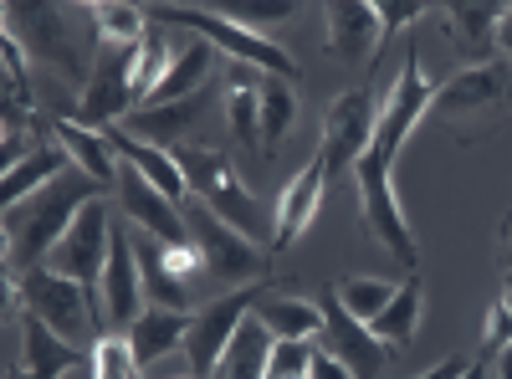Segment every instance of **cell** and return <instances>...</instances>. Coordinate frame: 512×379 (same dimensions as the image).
Wrapping results in <instances>:
<instances>
[{
    "instance_id": "obj_1",
    "label": "cell",
    "mask_w": 512,
    "mask_h": 379,
    "mask_svg": "<svg viewBox=\"0 0 512 379\" xmlns=\"http://www.w3.org/2000/svg\"><path fill=\"white\" fill-rule=\"evenodd\" d=\"M108 185H98L93 175L67 170L62 180H52L47 190H36L21 205H6V277H26L36 267H47L52 246L72 231V221L88 210L93 200H103Z\"/></svg>"
},
{
    "instance_id": "obj_2",
    "label": "cell",
    "mask_w": 512,
    "mask_h": 379,
    "mask_svg": "<svg viewBox=\"0 0 512 379\" xmlns=\"http://www.w3.org/2000/svg\"><path fill=\"white\" fill-rule=\"evenodd\" d=\"M175 164H180V175H185L190 195L205 200L231 231H241V236L256 241V246H262V241H277V216H267L262 200L246 190V180L236 175L231 154L210 149V144H180V149H175Z\"/></svg>"
},
{
    "instance_id": "obj_3",
    "label": "cell",
    "mask_w": 512,
    "mask_h": 379,
    "mask_svg": "<svg viewBox=\"0 0 512 379\" xmlns=\"http://www.w3.org/2000/svg\"><path fill=\"white\" fill-rule=\"evenodd\" d=\"M149 21H169V26H185L195 31L200 41H210L216 52L246 62V67H262L267 77H282V82H297V62L287 57V47H277V41H267V31H246L226 16H216L210 6H149L144 11Z\"/></svg>"
},
{
    "instance_id": "obj_4",
    "label": "cell",
    "mask_w": 512,
    "mask_h": 379,
    "mask_svg": "<svg viewBox=\"0 0 512 379\" xmlns=\"http://www.w3.org/2000/svg\"><path fill=\"white\" fill-rule=\"evenodd\" d=\"M21 303H26V313H36L52 333H62V339L77 344V349L88 344L93 333L103 339L98 303H93L72 277H62V272H52V267H36V272L21 277Z\"/></svg>"
},
{
    "instance_id": "obj_5",
    "label": "cell",
    "mask_w": 512,
    "mask_h": 379,
    "mask_svg": "<svg viewBox=\"0 0 512 379\" xmlns=\"http://www.w3.org/2000/svg\"><path fill=\"white\" fill-rule=\"evenodd\" d=\"M354 180H359V200H364V221H369V236L390 251L395 262L415 267L420 262V246L410 236V221L400 210V195H395V170L384 164L374 149L354 164Z\"/></svg>"
},
{
    "instance_id": "obj_6",
    "label": "cell",
    "mask_w": 512,
    "mask_h": 379,
    "mask_svg": "<svg viewBox=\"0 0 512 379\" xmlns=\"http://www.w3.org/2000/svg\"><path fill=\"white\" fill-rule=\"evenodd\" d=\"M185 221H190V236H195V251H200V267L216 272L221 282L231 287H256V272H262V246L246 241L241 231H231L216 210L205 200H185Z\"/></svg>"
},
{
    "instance_id": "obj_7",
    "label": "cell",
    "mask_w": 512,
    "mask_h": 379,
    "mask_svg": "<svg viewBox=\"0 0 512 379\" xmlns=\"http://www.w3.org/2000/svg\"><path fill=\"white\" fill-rule=\"evenodd\" d=\"M134 47H103L93 72H88V88L77 93L72 103V123H82V129H113V123H123L128 113H134Z\"/></svg>"
},
{
    "instance_id": "obj_8",
    "label": "cell",
    "mask_w": 512,
    "mask_h": 379,
    "mask_svg": "<svg viewBox=\"0 0 512 379\" xmlns=\"http://www.w3.org/2000/svg\"><path fill=\"white\" fill-rule=\"evenodd\" d=\"M108 251H113V226H108V205L93 200L82 216L72 221V231L52 246V257L47 267L72 277L88 298L98 303V287H103V267H108Z\"/></svg>"
},
{
    "instance_id": "obj_9",
    "label": "cell",
    "mask_w": 512,
    "mask_h": 379,
    "mask_svg": "<svg viewBox=\"0 0 512 379\" xmlns=\"http://www.w3.org/2000/svg\"><path fill=\"white\" fill-rule=\"evenodd\" d=\"M374 103H369V93L364 88H354V93H338L333 103H328V113H323V170L328 175H349L354 164L374 149Z\"/></svg>"
},
{
    "instance_id": "obj_10",
    "label": "cell",
    "mask_w": 512,
    "mask_h": 379,
    "mask_svg": "<svg viewBox=\"0 0 512 379\" xmlns=\"http://www.w3.org/2000/svg\"><path fill=\"white\" fill-rule=\"evenodd\" d=\"M256 298H262V287H241V292H226L221 303H210L205 313L190 318V339H185V359H190V374L195 379H210L226 354V344L236 339V328L251 318Z\"/></svg>"
},
{
    "instance_id": "obj_11",
    "label": "cell",
    "mask_w": 512,
    "mask_h": 379,
    "mask_svg": "<svg viewBox=\"0 0 512 379\" xmlns=\"http://www.w3.org/2000/svg\"><path fill=\"white\" fill-rule=\"evenodd\" d=\"M431 103H436V88L420 77V62H415V52H410L405 67H400V82H395L390 103L379 108V123H374V154L390 164V170H395V159H400L410 129H415L425 113H431Z\"/></svg>"
},
{
    "instance_id": "obj_12",
    "label": "cell",
    "mask_w": 512,
    "mask_h": 379,
    "mask_svg": "<svg viewBox=\"0 0 512 379\" xmlns=\"http://www.w3.org/2000/svg\"><path fill=\"white\" fill-rule=\"evenodd\" d=\"M144 277H139V257H134V236L113 231V251H108V267H103V287H98V323L103 333L113 328H134L144 318Z\"/></svg>"
},
{
    "instance_id": "obj_13",
    "label": "cell",
    "mask_w": 512,
    "mask_h": 379,
    "mask_svg": "<svg viewBox=\"0 0 512 379\" xmlns=\"http://www.w3.org/2000/svg\"><path fill=\"white\" fill-rule=\"evenodd\" d=\"M118 200H123V210H128V221H139V231H149L154 241H164V246H195L185 210L169 200V195H159V190L134 170V164H123V170H118Z\"/></svg>"
},
{
    "instance_id": "obj_14",
    "label": "cell",
    "mask_w": 512,
    "mask_h": 379,
    "mask_svg": "<svg viewBox=\"0 0 512 379\" xmlns=\"http://www.w3.org/2000/svg\"><path fill=\"white\" fill-rule=\"evenodd\" d=\"M318 308H323V344H328V354L338 359V364H349V374L354 379H374L379 369H384V349L374 333H369V323H359V318H349V308L338 303V292L333 287H323V298H318Z\"/></svg>"
},
{
    "instance_id": "obj_15",
    "label": "cell",
    "mask_w": 512,
    "mask_h": 379,
    "mask_svg": "<svg viewBox=\"0 0 512 379\" xmlns=\"http://www.w3.org/2000/svg\"><path fill=\"white\" fill-rule=\"evenodd\" d=\"M323 21H328V52H333V62L369 67L374 41H379V11H374V0H328Z\"/></svg>"
},
{
    "instance_id": "obj_16",
    "label": "cell",
    "mask_w": 512,
    "mask_h": 379,
    "mask_svg": "<svg viewBox=\"0 0 512 379\" xmlns=\"http://www.w3.org/2000/svg\"><path fill=\"white\" fill-rule=\"evenodd\" d=\"M6 31L21 36V47L31 57H47L52 67L62 72H77V47H72V36H67V21L57 6H6Z\"/></svg>"
},
{
    "instance_id": "obj_17",
    "label": "cell",
    "mask_w": 512,
    "mask_h": 379,
    "mask_svg": "<svg viewBox=\"0 0 512 379\" xmlns=\"http://www.w3.org/2000/svg\"><path fill=\"white\" fill-rule=\"evenodd\" d=\"M507 88H512V67L507 62H482V67H466L451 82H441L431 108L446 113V118H466V113H482L497 98H507Z\"/></svg>"
},
{
    "instance_id": "obj_18",
    "label": "cell",
    "mask_w": 512,
    "mask_h": 379,
    "mask_svg": "<svg viewBox=\"0 0 512 379\" xmlns=\"http://www.w3.org/2000/svg\"><path fill=\"white\" fill-rule=\"evenodd\" d=\"M200 113H205V93H195V98H185V103H164V108H134V113L118 123V129L134 134V139H144V144H154V149L175 154L180 144H190L185 134L200 123Z\"/></svg>"
},
{
    "instance_id": "obj_19",
    "label": "cell",
    "mask_w": 512,
    "mask_h": 379,
    "mask_svg": "<svg viewBox=\"0 0 512 379\" xmlns=\"http://www.w3.org/2000/svg\"><path fill=\"white\" fill-rule=\"evenodd\" d=\"M323 190H328V170H323V159H308V170L297 175V180H287V190H282V200H277V251H287L297 236H303L308 226H313V216H318V205H323Z\"/></svg>"
},
{
    "instance_id": "obj_20",
    "label": "cell",
    "mask_w": 512,
    "mask_h": 379,
    "mask_svg": "<svg viewBox=\"0 0 512 379\" xmlns=\"http://www.w3.org/2000/svg\"><path fill=\"white\" fill-rule=\"evenodd\" d=\"M21 369L26 379H62V369H77L82 364V349L67 344L62 333H52L36 313H21Z\"/></svg>"
},
{
    "instance_id": "obj_21",
    "label": "cell",
    "mask_w": 512,
    "mask_h": 379,
    "mask_svg": "<svg viewBox=\"0 0 512 379\" xmlns=\"http://www.w3.org/2000/svg\"><path fill=\"white\" fill-rule=\"evenodd\" d=\"M134 257H139V277H144V298H149L154 308L185 313V308H190V282L169 267L164 241H154L149 231H134Z\"/></svg>"
},
{
    "instance_id": "obj_22",
    "label": "cell",
    "mask_w": 512,
    "mask_h": 379,
    "mask_svg": "<svg viewBox=\"0 0 512 379\" xmlns=\"http://www.w3.org/2000/svg\"><path fill=\"white\" fill-rule=\"evenodd\" d=\"M123 339H128V349H134L139 369H149V364H159L164 354H175L190 339V318L175 313V308H144V318L128 328Z\"/></svg>"
},
{
    "instance_id": "obj_23",
    "label": "cell",
    "mask_w": 512,
    "mask_h": 379,
    "mask_svg": "<svg viewBox=\"0 0 512 379\" xmlns=\"http://www.w3.org/2000/svg\"><path fill=\"white\" fill-rule=\"evenodd\" d=\"M216 72V47L210 41H190V47L180 52L175 47V62H169V72H164V82L149 93V103L144 108H164V103H185V98H195V93H205V77Z\"/></svg>"
},
{
    "instance_id": "obj_24",
    "label": "cell",
    "mask_w": 512,
    "mask_h": 379,
    "mask_svg": "<svg viewBox=\"0 0 512 379\" xmlns=\"http://www.w3.org/2000/svg\"><path fill=\"white\" fill-rule=\"evenodd\" d=\"M497 16L502 6H492V0H477V6H466V0H456V6H441V21L456 41L461 57H472V67L487 62V47L497 41Z\"/></svg>"
},
{
    "instance_id": "obj_25",
    "label": "cell",
    "mask_w": 512,
    "mask_h": 379,
    "mask_svg": "<svg viewBox=\"0 0 512 379\" xmlns=\"http://www.w3.org/2000/svg\"><path fill=\"white\" fill-rule=\"evenodd\" d=\"M251 313L267 323L272 339H323V328H328L318 303H308V298H282V292H267V287H262V298H256Z\"/></svg>"
},
{
    "instance_id": "obj_26",
    "label": "cell",
    "mask_w": 512,
    "mask_h": 379,
    "mask_svg": "<svg viewBox=\"0 0 512 379\" xmlns=\"http://www.w3.org/2000/svg\"><path fill=\"white\" fill-rule=\"evenodd\" d=\"M272 344H277V339L267 333V323L251 313V318L236 328V339L226 344V354H221V364H216V374H210V379H267Z\"/></svg>"
},
{
    "instance_id": "obj_27",
    "label": "cell",
    "mask_w": 512,
    "mask_h": 379,
    "mask_svg": "<svg viewBox=\"0 0 512 379\" xmlns=\"http://www.w3.org/2000/svg\"><path fill=\"white\" fill-rule=\"evenodd\" d=\"M57 139H62V149L77 159L82 175H93L98 185H118L123 159H118V149L108 144V134L82 129V123H72V118H57Z\"/></svg>"
},
{
    "instance_id": "obj_28",
    "label": "cell",
    "mask_w": 512,
    "mask_h": 379,
    "mask_svg": "<svg viewBox=\"0 0 512 379\" xmlns=\"http://www.w3.org/2000/svg\"><path fill=\"white\" fill-rule=\"evenodd\" d=\"M226 118L231 134L262 154V77H251L246 67H231V88H226Z\"/></svg>"
},
{
    "instance_id": "obj_29",
    "label": "cell",
    "mask_w": 512,
    "mask_h": 379,
    "mask_svg": "<svg viewBox=\"0 0 512 379\" xmlns=\"http://www.w3.org/2000/svg\"><path fill=\"white\" fill-rule=\"evenodd\" d=\"M415 323H420V282L410 277V282H400V292L390 298V308L369 323V333H374V339L390 349V354H400V349H410V339H415Z\"/></svg>"
},
{
    "instance_id": "obj_30",
    "label": "cell",
    "mask_w": 512,
    "mask_h": 379,
    "mask_svg": "<svg viewBox=\"0 0 512 379\" xmlns=\"http://www.w3.org/2000/svg\"><path fill=\"white\" fill-rule=\"evenodd\" d=\"M62 175H67V149H47V144H41L26 164H16V170L6 175L0 195H6V205H21V200H31L36 190H47L52 180H62Z\"/></svg>"
},
{
    "instance_id": "obj_31",
    "label": "cell",
    "mask_w": 512,
    "mask_h": 379,
    "mask_svg": "<svg viewBox=\"0 0 512 379\" xmlns=\"http://www.w3.org/2000/svg\"><path fill=\"white\" fill-rule=\"evenodd\" d=\"M93 26H98V41L103 47H139L149 36V16L139 6H123V0H103V6H88Z\"/></svg>"
},
{
    "instance_id": "obj_32",
    "label": "cell",
    "mask_w": 512,
    "mask_h": 379,
    "mask_svg": "<svg viewBox=\"0 0 512 379\" xmlns=\"http://www.w3.org/2000/svg\"><path fill=\"white\" fill-rule=\"evenodd\" d=\"M292 118H297V98H292V82L282 77H262V154L272 159L292 129Z\"/></svg>"
},
{
    "instance_id": "obj_33",
    "label": "cell",
    "mask_w": 512,
    "mask_h": 379,
    "mask_svg": "<svg viewBox=\"0 0 512 379\" xmlns=\"http://www.w3.org/2000/svg\"><path fill=\"white\" fill-rule=\"evenodd\" d=\"M169 62H175V47L164 41V31H154V26H149V36L134 47V103H139V108L149 103V93L164 82Z\"/></svg>"
},
{
    "instance_id": "obj_34",
    "label": "cell",
    "mask_w": 512,
    "mask_h": 379,
    "mask_svg": "<svg viewBox=\"0 0 512 379\" xmlns=\"http://www.w3.org/2000/svg\"><path fill=\"white\" fill-rule=\"evenodd\" d=\"M333 292H338V303L349 308V318H359V323H374L384 308H390V298H395L400 287L379 282V277H349V282H333Z\"/></svg>"
},
{
    "instance_id": "obj_35",
    "label": "cell",
    "mask_w": 512,
    "mask_h": 379,
    "mask_svg": "<svg viewBox=\"0 0 512 379\" xmlns=\"http://www.w3.org/2000/svg\"><path fill=\"white\" fill-rule=\"evenodd\" d=\"M210 11L226 16V21H236V26H246V31H256V26L287 21L297 6H292V0H221V6H210Z\"/></svg>"
},
{
    "instance_id": "obj_36",
    "label": "cell",
    "mask_w": 512,
    "mask_h": 379,
    "mask_svg": "<svg viewBox=\"0 0 512 379\" xmlns=\"http://www.w3.org/2000/svg\"><path fill=\"white\" fill-rule=\"evenodd\" d=\"M93 379H144L134 349H128V339H113V333H103V339L93 344Z\"/></svg>"
},
{
    "instance_id": "obj_37",
    "label": "cell",
    "mask_w": 512,
    "mask_h": 379,
    "mask_svg": "<svg viewBox=\"0 0 512 379\" xmlns=\"http://www.w3.org/2000/svg\"><path fill=\"white\" fill-rule=\"evenodd\" d=\"M313 354L308 339H277L267 359V379H313Z\"/></svg>"
},
{
    "instance_id": "obj_38",
    "label": "cell",
    "mask_w": 512,
    "mask_h": 379,
    "mask_svg": "<svg viewBox=\"0 0 512 379\" xmlns=\"http://www.w3.org/2000/svg\"><path fill=\"white\" fill-rule=\"evenodd\" d=\"M374 11H379V31L384 36H395L400 26H410L415 16H425V6H415V0H379Z\"/></svg>"
},
{
    "instance_id": "obj_39",
    "label": "cell",
    "mask_w": 512,
    "mask_h": 379,
    "mask_svg": "<svg viewBox=\"0 0 512 379\" xmlns=\"http://www.w3.org/2000/svg\"><path fill=\"white\" fill-rule=\"evenodd\" d=\"M482 344H487V349H497V354H502V349L512 344V313H507L502 303H497V308H492V318H487V333H482Z\"/></svg>"
},
{
    "instance_id": "obj_40",
    "label": "cell",
    "mask_w": 512,
    "mask_h": 379,
    "mask_svg": "<svg viewBox=\"0 0 512 379\" xmlns=\"http://www.w3.org/2000/svg\"><path fill=\"white\" fill-rule=\"evenodd\" d=\"M313 379H354V374H349V364H338L328 349H318L313 354Z\"/></svg>"
},
{
    "instance_id": "obj_41",
    "label": "cell",
    "mask_w": 512,
    "mask_h": 379,
    "mask_svg": "<svg viewBox=\"0 0 512 379\" xmlns=\"http://www.w3.org/2000/svg\"><path fill=\"white\" fill-rule=\"evenodd\" d=\"M497 47H502V62L512 67V6H502L497 16Z\"/></svg>"
},
{
    "instance_id": "obj_42",
    "label": "cell",
    "mask_w": 512,
    "mask_h": 379,
    "mask_svg": "<svg viewBox=\"0 0 512 379\" xmlns=\"http://www.w3.org/2000/svg\"><path fill=\"white\" fill-rule=\"evenodd\" d=\"M461 374H466V359H446V364L425 369V374H415V379H461Z\"/></svg>"
},
{
    "instance_id": "obj_43",
    "label": "cell",
    "mask_w": 512,
    "mask_h": 379,
    "mask_svg": "<svg viewBox=\"0 0 512 379\" xmlns=\"http://www.w3.org/2000/svg\"><path fill=\"white\" fill-rule=\"evenodd\" d=\"M502 267H507V277H512V216L502 221Z\"/></svg>"
},
{
    "instance_id": "obj_44",
    "label": "cell",
    "mask_w": 512,
    "mask_h": 379,
    "mask_svg": "<svg viewBox=\"0 0 512 379\" xmlns=\"http://www.w3.org/2000/svg\"><path fill=\"white\" fill-rule=\"evenodd\" d=\"M497 379H512V344L502 349V364H497Z\"/></svg>"
},
{
    "instance_id": "obj_45",
    "label": "cell",
    "mask_w": 512,
    "mask_h": 379,
    "mask_svg": "<svg viewBox=\"0 0 512 379\" xmlns=\"http://www.w3.org/2000/svg\"><path fill=\"white\" fill-rule=\"evenodd\" d=\"M502 308H507V313H512V277H507V282H502Z\"/></svg>"
},
{
    "instance_id": "obj_46",
    "label": "cell",
    "mask_w": 512,
    "mask_h": 379,
    "mask_svg": "<svg viewBox=\"0 0 512 379\" xmlns=\"http://www.w3.org/2000/svg\"><path fill=\"white\" fill-rule=\"evenodd\" d=\"M461 379H487V364H472V369H466Z\"/></svg>"
},
{
    "instance_id": "obj_47",
    "label": "cell",
    "mask_w": 512,
    "mask_h": 379,
    "mask_svg": "<svg viewBox=\"0 0 512 379\" xmlns=\"http://www.w3.org/2000/svg\"><path fill=\"white\" fill-rule=\"evenodd\" d=\"M6 379H26V369H16V364H11V369H6Z\"/></svg>"
},
{
    "instance_id": "obj_48",
    "label": "cell",
    "mask_w": 512,
    "mask_h": 379,
    "mask_svg": "<svg viewBox=\"0 0 512 379\" xmlns=\"http://www.w3.org/2000/svg\"><path fill=\"white\" fill-rule=\"evenodd\" d=\"M185 379H195V374H185Z\"/></svg>"
}]
</instances>
